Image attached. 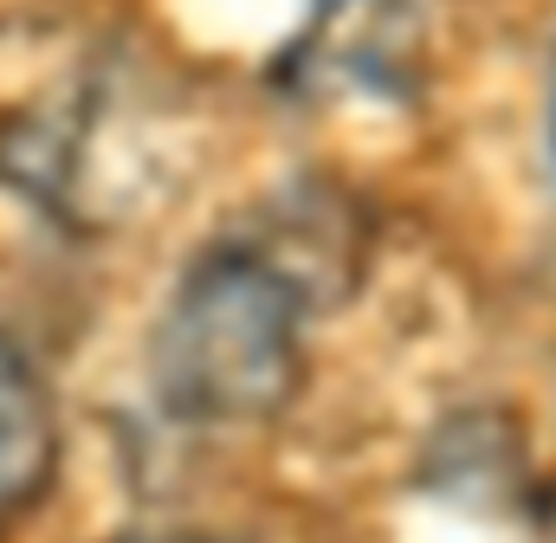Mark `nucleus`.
Instances as JSON below:
<instances>
[{
    "mask_svg": "<svg viewBox=\"0 0 556 543\" xmlns=\"http://www.w3.org/2000/svg\"><path fill=\"white\" fill-rule=\"evenodd\" d=\"M420 65L415 0H311L304 33L285 46V85L298 91H408Z\"/></svg>",
    "mask_w": 556,
    "mask_h": 543,
    "instance_id": "obj_2",
    "label": "nucleus"
},
{
    "mask_svg": "<svg viewBox=\"0 0 556 543\" xmlns=\"http://www.w3.org/2000/svg\"><path fill=\"white\" fill-rule=\"evenodd\" d=\"M311 298L233 233L194 253L149 330V389L188 427H260L304 389Z\"/></svg>",
    "mask_w": 556,
    "mask_h": 543,
    "instance_id": "obj_1",
    "label": "nucleus"
},
{
    "mask_svg": "<svg viewBox=\"0 0 556 543\" xmlns=\"http://www.w3.org/2000/svg\"><path fill=\"white\" fill-rule=\"evenodd\" d=\"M551 136H556V111H551Z\"/></svg>",
    "mask_w": 556,
    "mask_h": 543,
    "instance_id": "obj_5",
    "label": "nucleus"
},
{
    "mask_svg": "<svg viewBox=\"0 0 556 543\" xmlns=\"http://www.w3.org/2000/svg\"><path fill=\"white\" fill-rule=\"evenodd\" d=\"M233 240L253 247L260 260H273L311 298V311L343 304L356 272H363V220L330 188H285L273 207H260V220L247 233H233Z\"/></svg>",
    "mask_w": 556,
    "mask_h": 543,
    "instance_id": "obj_3",
    "label": "nucleus"
},
{
    "mask_svg": "<svg viewBox=\"0 0 556 543\" xmlns=\"http://www.w3.org/2000/svg\"><path fill=\"white\" fill-rule=\"evenodd\" d=\"M52 466H59V427H52L46 382L0 337V518L26 512L46 492Z\"/></svg>",
    "mask_w": 556,
    "mask_h": 543,
    "instance_id": "obj_4",
    "label": "nucleus"
}]
</instances>
